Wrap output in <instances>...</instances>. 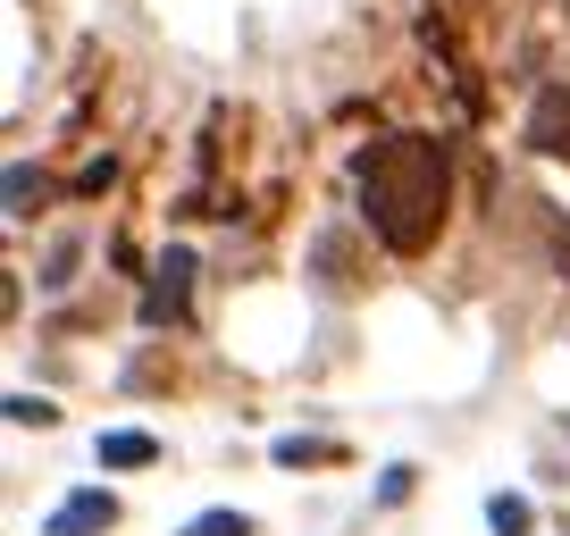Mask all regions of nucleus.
Here are the masks:
<instances>
[{
	"label": "nucleus",
	"mask_w": 570,
	"mask_h": 536,
	"mask_svg": "<svg viewBox=\"0 0 570 536\" xmlns=\"http://www.w3.org/2000/svg\"><path fill=\"white\" fill-rule=\"evenodd\" d=\"M529 143L553 151V160H570V85H546L529 109Z\"/></svg>",
	"instance_id": "f03ea898"
},
{
	"label": "nucleus",
	"mask_w": 570,
	"mask_h": 536,
	"mask_svg": "<svg viewBox=\"0 0 570 536\" xmlns=\"http://www.w3.org/2000/svg\"><path fill=\"white\" fill-rule=\"evenodd\" d=\"M185 536H252V519H235V512H210V519H194Z\"/></svg>",
	"instance_id": "0eeeda50"
},
{
	"label": "nucleus",
	"mask_w": 570,
	"mask_h": 536,
	"mask_svg": "<svg viewBox=\"0 0 570 536\" xmlns=\"http://www.w3.org/2000/svg\"><path fill=\"white\" fill-rule=\"evenodd\" d=\"M553 260H562V277H570V227H562V235H553Z\"/></svg>",
	"instance_id": "6e6552de"
},
{
	"label": "nucleus",
	"mask_w": 570,
	"mask_h": 536,
	"mask_svg": "<svg viewBox=\"0 0 570 536\" xmlns=\"http://www.w3.org/2000/svg\"><path fill=\"white\" fill-rule=\"evenodd\" d=\"M445 201H453V160H445L436 135H386L361 160V227L386 251H403V260L436 244Z\"/></svg>",
	"instance_id": "f257e3e1"
},
{
	"label": "nucleus",
	"mask_w": 570,
	"mask_h": 536,
	"mask_svg": "<svg viewBox=\"0 0 570 536\" xmlns=\"http://www.w3.org/2000/svg\"><path fill=\"white\" fill-rule=\"evenodd\" d=\"M101 528H118V503L109 495H76L51 512V536H101Z\"/></svg>",
	"instance_id": "20e7f679"
},
{
	"label": "nucleus",
	"mask_w": 570,
	"mask_h": 536,
	"mask_svg": "<svg viewBox=\"0 0 570 536\" xmlns=\"http://www.w3.org/2000/svg\"><path fill=\"white\" fill-rule=\"evenodd\" d=\"M487 519H495V536H529V503H520V495H495Z\"/></svg>",
	"instance_id": "423d86ee"
},
{
	"label": "nucleus",
	"mask_w": 570,
	"mask_h": 536,
	"mask_svg": "<svg viewBox=\"0 0 570 536\" xmlns=\"http://www.w3.org/2000/svg\"><path fill=\"white\" fill-rule=\"evenodd\" d=\"M101 461H109V469H142V461H160V445H151V436H135V428H118V436H101Z\"/></svg>",
	"instance_id": "39448f33"
},
{
	"label": "nucleus",
	"mask_w": 570,
	"mask_h": 536,
	"mask_svg": "<svg viewBox=\"0 0 570 536\" xmlns=\"http://www.w3.org/2000/svg\"><path fill=\"white\" fill-rule=\"evenodd\" d=\"M185 277H194V260H185V251H168V260H160V286L142 294V319H151V327H168V319L185 310Z\"/></svg>",
	"instance_id": "7ed1b4c3"
}]
</instances>
